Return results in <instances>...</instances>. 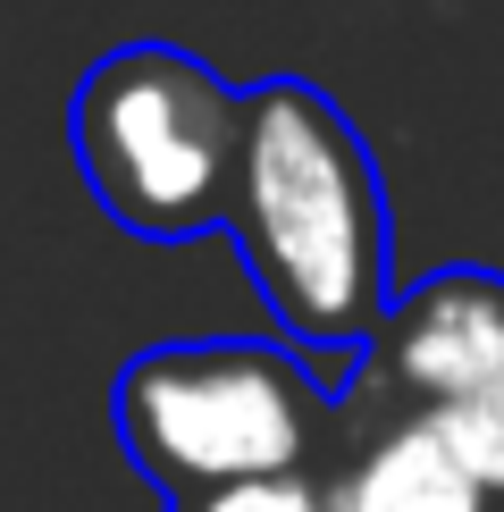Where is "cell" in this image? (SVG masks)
<instances>
[{
    "mask_svg": "<svg viewBox=\"0 0 504 512\" xmlns=\"http://www.w3.org/2000/svg\"><path fill=\"white\" fill-rule=\"evenodd\" d=\"M227 236L294 345L328 361H362V345L395 303L387 185H378L370 143L353 135V118L320 84L269 76L244 93Z\"/></svg>",
    "mask_w": 504,
    "mask_h": 512,
    "instance_id": "6da1fadb",
    "label": "cell"
},
{
    "mask_svg": "<svg viewBox=\"0 0 504 512\" xmlns=\"http://www.w3.org/2000/svg\"><path fill=\"white\" fill-rule=\"evenodd\" d=\"M76 168L93 202L143 244H185L227 227L244 143V93L177 42H126L76 84Z\"/></svg>",
    "mask_w": 504,
    "mask_h": 512,
    "instance_id": "7a4b0ae2",
    "label": "cell"
},
{
    "mask_svg": "<svg viewBox=\"0 0 504 512\" xmlns=\"http://www.w3.org/2000/svg\"><path fill=\"white\" fill-rule=\"evenodd\" d=\"M336 420V387L269 336H185L118 370V445L168 496L269 471H311Z\"/></svg>",
    "mask_w": 504,
    "mask_h": 512,
    "instance_id": "3957f363",
    "label": "cell"
},
{
    "mask_svg": "<svg viewBox=\"0 0 504 512\" xmlns=\"http://www.w3.org/2000/svg\"><path fill=\"white\" fill-rule=\"evenodd\" d=\"M370 370H387L412 395V412L429 403H462L504 387V277L496 269H437L387 303L370 336Z\"/></svg>",
    "mask_w": 504,
    "mask_h": 512,
    "instance_id": "277c9868",
    "label": "cell"
},
{
    "mask_svg": "<svg viewBox=\"0 0 504 512\" xmlns=\"http://www.w3.org/2000/svg\"><path fill=\"white\" fill-rule=\"evenodd\" d=\"M328 504L336 512H504L488 487L446 454V437L420 412L395 420V429H378L362 454L328 479Z\"/></svg>",
    "mask_w": 504,
    "mask_h": 512,
    "instance_id": "5b68a950",
    "label": "cell"
},
{
    "mask_svg": "<svg viewBox=\"0 0 504 512\" xmlns=\"http://www.w3.org/2000/svg\"><path fill=\"white\" fill-rule=\"evenodd\" d=\"M429 420L437 437H446V454L471 471L488 496L504 504V387H488V395H462V403H429Z\"/></svg>",
    "mask_w": 504,
    "mask_h": 512,
    "instance_id": "8992f818",
    "label": "cell"
},
{
    "mask_svg": "<svg viewBox=\"0 0 504 512\" xmlns=\"http://www.w3.org/2000/svg\"><path fill=\"white\" fill-rule=\"evenodd\" d=\"M168 512H336V504H328V479H311V471H269V479H227V487L168 496Z\"/></svg>",
    "mask_w": 504,
    "mask_h": 512,
    "instance_id": "52a82bcc",
    "label": "cell"
}]
</instances>
